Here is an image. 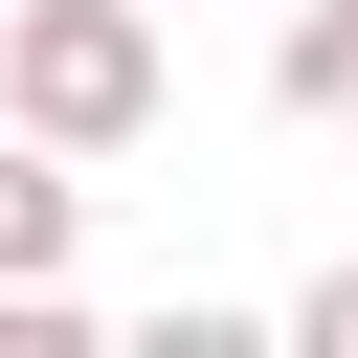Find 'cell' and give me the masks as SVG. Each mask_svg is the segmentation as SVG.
Wrapping results in <instances>:
<instances>
[{
  "instance_id": "cell-1",
  "label": "cell",
  "mask_w": 358,
  "mask_h": 358,
  "mask_svg": "<svg viewBox=\"0 0 358 358\" xmlns=\"http://www.w3.org/2000/svg\"><path fill=\"white\" fill-rule=\"evenodd\" d=\"M0 134L134 157L157 134V0H0Z\"/></svg>"
},
{
  "instance_id": "cell-2",
  "label": "cell",
  "mask_w": 358,
  "mask_h": 358,
  "mask_svg": "<svg viewBox=\"0 0 358 358\" xmlns=\"http://www.w3.org/2000/svg\"><path fill=\"white\" fill-rule=\"evenodd\" d=\"M90 246V157H45V134H0V291H45Z\"/></svg>"
},
{
  "instance_id": "cell-3",
  "label": "cell",
  "mask_w": 358,
  "mask_h": 358,
  "mask_svg": "<svg viewBox=\"0 0 358 358\" xmlns=\"http://www.w3.org/2000/svg\"><path fill=\"white\" fill-rule=\"evenodd\" d=\"M268 112H291V134H358V0H291V45H268Z\"/></svg>"
},
{
  "instance_id": "cell-4",
  "label": "cell",
  "mask_w": 358,
  "mask_h": 358,
  "mask_svg": "<svg viewBox=\"0 0 358 358\" xmlns=\"http://www.w3.org/2000/svg\"><path fill=\"white\" fill-rule=\"evenodd\" d=\"M291 336H313V358H358V268H313V291H291Z\"/></svg>"
},
{
  "instance_id": "cell-5",
  "label": "cell",
  "mask_w": 358,
  "mask_h": 358,
  "mask_svg": "<svg viewBox=\"0 0 358 358\" xmlns=\"http://www.w3.org/2000/svg\"><path fill=\"white\" fill-rule=\"evenodd\" d=\"M157 22H179V0H157Z\"/></svg>"
}]
</instances>
